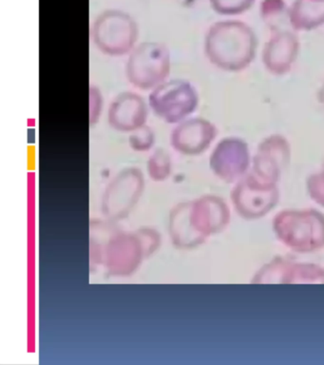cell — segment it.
<instances>
[{"instance_id":"5b68a950","label":"cell","mask_w":324,"mask_h":365,"mask_svg":"<svg viewBox=\"0 0 324 365\" xmlns=\"http://www.w3.org/2000/svg\"><path fill=\"white\" fill-rule=\"evenodd\" d=\"M214 136V128L201 118L186 119L173 128L170 141L180 153H199L209 145Z\"/></svg>"},{"instance_id":"52a82bcc","label":"cell","mask_w":324,"mask_h":365,"mask_svg":"<svg viewBox=\"0 0 324 365\" xmlns=\"http://www.w3.org/2000/svg\"><path fill=\"white\" fill-rule=\"evenodd\" d=\"M102 110H103V97L100 91L96 87L90 88V124H96L100 119Z\"/></svg>"},{"instance_id":"ba28073f","label":"cell","mask_w":324,"mask_h":365,"mask_svg":"<svg viewBox=\"0 0 324 365\" xmlns=\"http://www.w3.org/2000/svg\"><path fill=\"white\" fill-rule=\"evenodd\" d=\"M167 157L166 154L157 151L152 156V161H150V170L153 176L162 177L167 173V168H169V161H167Z\"/></svg>"},{"instance_id":"8992f818","label":"cell","mask_w":324,"mask_h":365,"mask_svg":"<svg viewBox=\"0 0 324 365\" xmlns=\"http://www.w3.org/2000/svg\"><path fill=\"white\" fill-rule=\"evenodd\" d=\"M130 143L135 150H149L155 143V133L147 125L133 130L130 137Z\"/></svg>"},{"instance_id":"7a4b0ae2","label":"cell","mask_w":324,"mask_h":365,"mask_svg":"<svg viewBox=\"0 0 324 365\" xmlns=\"http://www.w3.org/2000/svg\"><path fill=\"white\" fill-rule=\"evenodd\" d=\"M92 36L98 50L110 56L132 53L138 39V26L130 14L118 10L104 11L93 23Z\"/></svg>"},{"instance_id":"6da1fadb","label":"cell","mask_w":324,"mask_h":365,"mask_svg":"<svg viewBox=\"0 0 324 365\" xmlns=\"http://www.w3.org/2000/svg\"><path fill=\"white\" fill-rule=\"evenodd\" d=\"M170 66V53L166 45L143 42L130 53L126 65L127 78L139 90L152 91L167 81Z\"/></svg>"},{"instance_id":"277c9868","label":"cell","mask_w":324,"mask_h":365,"mask_svg":"<svg viewBox=\"0 0 324 365\" xmlns=\"http://www.w3.org/2000/svg\"><path fill=\"white\" fill-rule=\"evenodd\" d=\"M147 114L149 111L143 97L132 91H125L110 103L108 121L113 130L132 133L146 125Z\"/></svg>"},{"instance_id":"3957f363","label":"cell","mask_w":324,"mask_h":365,"mask_svg":"<svg viewBox=\"0 0 324 365\" xmlns=\"http://www.w3.org/2000/svg\"><path fill=\"white\" fill-rule=\"evenodd\" d=\"M149 105L155 115L167 124H178L196 110L198 96L190 83L173 79L153 88Z\"/></svg>"}]
</instances>
